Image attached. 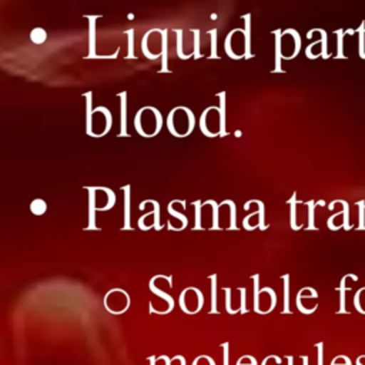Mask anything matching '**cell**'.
<instances>
[{"label": "cell", "mask_w": 365, "mask_h": 365, "mask_svg": "<svg viewBox=\"0 0 365 365\" xmlns=\"http://www.w3.org/2000/svg\"><path fill=\"white\" fill-rule=\"evenodd\" d=\"M242 225L245 230H255L258 227H264V204L258 201V211L250 214L242 220Z\"/></svg>", "instance_id": "8fae6325"}, {"label": "cell", "mask_w": 365, "mask_h": 365, "mask_svg": "<svg viewBox=\"0 0 365 365\" xmlns=\"http://www.w3.org/2000/svg\"><path fill=\"white\" fill-rule=\"evenodd\" d=\"M214 230H235V204L231 200L215 205L214 208Z\"/></svg>", "instance_id": "8992f818"}, {"label": "cell", "mask_w": 365, "mask_h": 365, "mask_svg": "<svg viewBox=\"0 0 365 365\" xmlns=\"http://www.w3.org/2000/svg\"><path fill=\"white\" fill-rule=\"evenodd\" d=\"M194 127H195V115L185 106L174 107L167 115V128L174 137H178V138L187 137L192 133Z\"/></svg>", "instance_id": "7a4b0ae2"}, {"label": "cell", "mask_w": 365, "mask_h": 365, "mask_svg": "<svg viewBox=\"0 0 365 365\" xmlns=\"http://www.w3.org/2000/svg\"><path fill=\"white\" fill-rule=\"evenodd\" d=\"M163 115L155 107H143L138 110L135 118H134V125L138 134L143 137H154L155 134L160 133L163 127Z\"/></svg>", "instance_id": "3957f363"}, {"label": "cell", "mask_w": 365, "mask_h": 365, "mask_svg": "<svg viewBox=\"0 0 365 365\" xmlns=\"http://www.w3.org/2000/svg\"><path fill=\"white\" fill-rule=\"evenodd\" d=\"M261 365H282V359L278 355L272 354V355H268L267 358H264Z\"/></svg>", "instance_id": "ac0fdd59"}, {"label": "cell", "mask_w": 365, "mask_h": 365, "mask_svg": "<svg viewBox=\"0 0 365 365\" xmlns=\"http://www.w3.org/2000/svg\"><path fill=\"white\" fill-rule=\"evenodd\" d=\"M356 33H358V53H359V57L365 60V21L359 24V27L356 29Z\"/></svg>", "instance_id": "5bb4252c"}, {"label": "cell", "mask_w": 365, "mask_h": 365, "mask_svg": "<svg viewBox=\"0 0 365 365\" xmlns=\"http://www.w3.org/2000/svg\"><path fill=\"white\" fill-rule=\"evenodd\" d=\"M191 365H215V362L210 355H200L192 361Z\"/></svg>", "instance_id": "e0dca14e"}, {"label": "cell", "mask_w": 365, "mask_h": 365, "mask_svg": "<svg viewBox=\"0 0 365 365\" xmlns=\"http://www.w3.org/2000/svg\"><path fill=\"white\" fill-rule=\"evenodd\" d=\"M354 305H355V309H356L358 312L365 314V287L359 288V289L355 292Z\"/></svg>", "instance_id": "9a60e30c"}, {"label": "cell", "mask_w": 365, "mask_h": 365, "mask_svg": "<svg viewBox=\"0 0 365 365\" xmlns=\"http://www.w3.org/2000/svg\"><path fill=\"white\" fill-rule=\"evenodd\" d=\"M274 34V38H275V67L272 70V73H284L282 67H281V50H279V34H281V30H274L272 31Z\"/></svg>", "instance_id": "4fadbf2b"}, {"label": "cell", "mask_w": 365, "mask_h": 365, "mask_svg": "<svg viewBox=\"0 0 365 365\" xmlns=\"http://www.w3.org/2000/svg\"><path fill=\"white\" fill-rule=\"evenodd\" d=\"M297 307L304 314H311L318 308V292L311 287H304L297 294Z\"/></svg>", "instance_id": "9c48e42d"}, {"label": "cell", "mask_w": 365, "mask_h": 365, "mask_svg": "<svg viewBox=\"0 0 365 365\" xmlns=\"http://www.w3.org/2000/svg\"><path fill=\"white\" fill-rule=\"evenodd\" d=\"M359 227L361 230H365V205H359Z\"/></svg>", "instance_id": "7402d4cb"}, {"label": "cell", "mask_w": 365, "mask_h": 365, "mask_svg": "<svg viewBox=\"0 0 365 365\" xmlns=\"http://www.w3.org/2000/svg\"><path fill=\"white\" fill-rule=\"evenodd\" d=\"M275 304H277L275 292L271 288L264 287L259 291H257V288H255V301H254L255 312L268 314L274 309Z\"/></svg>", "instance_id": "ba28073f"}, {"label": "cell", "mask_w": 365, "mask_h": 365, "mask_svg": "<svg viewBox=\"0 0 365 365\" xmlns=\"http://www.w3.org/2000/svg\"><path fill=\"white\" fill-rule=\"evenodd\" d=\"M348 214H349V208H348V204L344 201V210L341 212H336L334 214L329 220H328V227L329 230H338L341 228L342 225L346 227V230L349 228L348 227Z\"/></svg>", "instance_id": "7c38bea8"}, {"label": "cell", "mask_w": 365, "mask_h": 365, "mask_svg": "<svg viewBox=\"0 0 365 365\" xmlns=\"http://www.w3.org/2000/svg\"><path fill=\"white\" fill-rule=\"evenodd\" d=\"M224 50L227 56L232 60L240 58H251L252 56L248 54L247 46H245V36L244 29H234L231 30L224 41Z\"/></svg>", "instance_id": "277c9868"}, {"label": "cell", "mask_w": 365, "mask_h": 365, "mask_svg": "<svg viewBox=\"0 0 365 365\" xmlns=\"http://www.w3.org/2000/svg\"><path fill=\"white\" fill-rule=\"evenodd\" d=\"M331 365H351V359L346 355L341 354L332 359Z\"/></svg>", "instance_id": "ffe728a7"}, {"label": "cell", "mask_w": 365, "mask_h": 365, "mask_svg": "<svg viewBox=\"0 0 365 365\" xmlns=\"http://www.w3.org/2000/svg\"><path fill=\"white\" fill-rule=\"evenodd\" d=\"M302 38L295 29H287L279 34V50L282 60H292L301 51Z\"/></svg>", "instance_id": "5b68a950"}, {"label": "cell", "mask_w": 365, "mask_h": 365, "mask_svg": "<svg viewBox=\"0 0 365 365\" xmlns=\"http://www.w3.org/2000/svg\"><path fill=\"white\" fill-rule=\"evenodd\" d=\"M180 307L185 314H197L204 302V297L202 292L195 288V287H187L182 289L181 295H180Z\"/></svg>", "instance_id": "52a82bcc"}, {"label": "cell", "mask_w": 365, "mask_h": 365, "mask_svg": "<svg viewBox=\"0 0 365 365\" xmlns=\"http://www.w3.org/2000/svg\"><path fill=\"white\" fill-rule=\"evenodd\" d=\"M344 33H345V30H342V29H339V30L335 31V34H336V41H338L336 58H345V56H344V48H342V38H344V36H345Z\"/></svg>", "instance_id": "2e32d148"}, {"label": "cell", "mask_w": 365, "mask_h": 365, "mask_svg": "<svg viewBox=\"0 0 365 365\" xmlns=\"http://www.w3.org/2000/svg\"><path fill=\"white\" fill-rule=\"evenodd\" d=\"M318 33L321 34L319 40L311 43L307 48H305V56L309 60L317 58L318 56H322V58H328L329 53H328V47H327V31L322 29H317Z\"/></svg>", "instance_id": "30bf717a"}, {"label": "cell", "mask_w": 365, "mask_h": 365, "mask_svg": "<svg viewBox=\"0 0 365 365\" xmlns=\"http://www.w3.org/2000/svg\"><path fill=\"white\" fill-rule=\"evenodd\" d=\"M220 98V106L207 107L200 117V130L207 137H224L225 130V91L217 94Z\"/></svg>", "instance_id": "6da1fadb"}, {"label": "cell", "mask_w": 365, "mask_h": 365, "mask_svg": "<svg viewBox=\"0 0 365 365\" xmlns=\"http://www.w3.org/2000/svg\"><path fill=\"white\" fill-rule=\"evenodd\" d=\"M215 33H217L215 29L210 31V36H211V58H218V57H217V53H215V50H217V46H215L217 34H215Z\"/></svg>", "instance_id": "44dd1931"}, {"label": "cell", "mask_w": 365, "mask_h": 365, "mask_svg": "<svg viewBox=\"0 0 365 365\" xmlns=\"http://www.w3.org/2000/svg\"><path fill=\"white\" fill-rule=\"evenodd\" d=\"M356 365H365V355H361V356L356 359Z\"/></svg>", "instance_id": "603a6c76"}, {"label": "cell", "mask_w": 365, "mask_h": 365, "mask_svg": "<svg viewBox=\"0 0 365 365\" xmlns=\"http://www.w3.org/2000/svg\"><path fill=\"white\" fill-rule=\"evenodd\" d=\"M235 365H258V362L252 355H244L237 361Z\"/></svg>", "instance_id": "d6986e66"}]
</instances>
